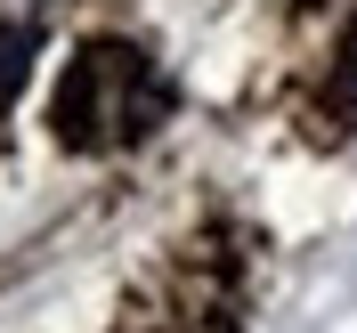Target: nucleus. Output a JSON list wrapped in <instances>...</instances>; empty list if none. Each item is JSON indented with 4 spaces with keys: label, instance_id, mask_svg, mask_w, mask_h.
Segmentation results:
<instances>
[{
    "label": "nucleus",
    "instance_id": "obj_2",
    "mask_svg": "<svg viewBox=\"0 0 357 333\" xmlns=\"http://www.w3.org/2000/svg\"><path fill=\"white\" fill-rule=\"evenodd\" d=\"M33 41H41L33 24H8V33H0V98L24 89V73H33Z\"/></svg>",
    "mask_w": 357,
    "mask_h": 333
},
{
    "label": "nucleus",
    "instance_id": "obj_1",
    "mask_svg": "<svg viewBox=\"0 0 357 333\" xmlns=\"http://www.w3.org/2000/svg\"><path fill=\"white\" fill-rule=\"evenodd\" d=\"M162 106H171V89L146 73V57L122 41H98L73 57L66 89H57V138L66 147H114V138L155 131Z\"/></svg>",
    "mask_w": 357,
    "mask_h": 333
},
{
    "label": "nucleus",
    "instance_id": "obj_3",
    "mask_svg": "<svg viewBox=\"0 0 357 333\" xmlns=\"http://www.w3.org/2000/svg\"><path fill=\"white\" fill-rule=\"evenodd\" d=\"M333 98H341V106H357V24L341 33V82H333Z\"/></svg>",
    "mask_w": 357,
    "mask_h": 333
}]
</instances>
